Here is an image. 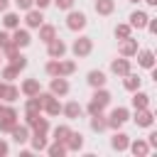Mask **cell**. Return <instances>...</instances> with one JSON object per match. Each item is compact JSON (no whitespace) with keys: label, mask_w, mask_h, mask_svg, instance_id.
I'll return each mask as SVG.
<instances>
[{"label":"cell","mask_w":157,"mask_h":157,"mask_svg":"<svg viewBox=\"0 0 157 157\" xmlns=\"http://www.w3.org/2000/svg\"><path fill=\"white\" fill-rule=\"evenodd\" d=\"M113 145L120 150V147H125V135H115V140H113Z\"/></svg>","instance_id":"cell-13"},{"label":"cell","mask_w":157,"mask_h":157,"mask_svg":"<svg viewBox=\"0 0 157 157\" xmlns=\"http://www.w3.org/2000/svg\"><path fill=\"white\" fill-rule=\"evenodd\" d=\"M66 113H69V115H76V113H78V105H76V103H71V105L66 108Z\"/></svg>","instance_id":"cell-20"},{"label":"cell","mask_w":157,"mask_h":157,"mask_svg":"<svg viewBox=\"0 0 157 157\" xmlns=\"http://www.w3.org/2000/svg\"><path fill=\"white\" fill-rule=\"evenodd\" d=\"M34 2H37V5H39V7H44V5H47V2H49V0H34Z\"/></svg>","instance_id":"cell-26"},{"label":"cell","mask_w":157,"mask_h":157,"mask_svg":"<svg viewBox=\"0 0 157 157\" xmlns=\"http://www.w3.org/2000/svg\"><path fill=\"white\" fill-rule=\"evenodd\" d=\"M96 10L105 15V12H110V10H113V2H110V0H98V2H96Z\"/></svg>","instance_id":"cell-7"},{"label":"cell","mask_w":157,"mask_h":157,"mask_svg":"<svg viewBox=\"0 0 157 157\" xmlns=\"http://www.w3.org/2000/svg\"><path fill=\"white\" fill-rule=\"evenodd\" d=\"M113 71L115 74H128V61H123V59L120 61H113Z\"/></svg>","instance_id":"cell-10"},{"label":"cell","mask_w":157,"mask_h":157,"mask_svg":"<svg viewBox=\"0 0 157 157\" xmlns=\"http://www.w3.org/2000/svg\"><path fill=\"white\" fill-rule=\"evenodd\" d=\"M52 88H54L56 93H66V88H69V86H66V81H61V78H59V81H54V83H52Z\"/></svg>","instance_id":"cell-11"},{"label":"cell","mask_w":157,"mask_h":157,"mask_svg":"<svg viewBox=\"0 0 157 157\" xmlns=\"http://www.w3.org/2000/svg\"><path fill=\"white\" fill-rule=\"evenodd\" d=\"M2 91H5V88H2V86H0V93H2Z\"/></svg>","instance_id":"cell-29"},{"label":"cell","mask_w":157,"mask_h":157,"mask_svg":"<svg viewBox=\"0 0 157 157\" xmlns=\"http://www.w3.org/2000/svg\"><path fill=\"white\" fill-rule=\"evenodd\" d=\"M115 34H120V37H128V27H118V29H115Z\"/></svg>","instance_id":"cell-22"},{"label":"cell","mask_w":157,"mask_h":157,"mask_svg":"<svg viewBox=\"0 0 157 157\" xmlns=\"http://www.w3.org/2000/svg\"><path fill=\"white\" fill-rule=\"evenodd\" d=\"M130 20H132L135 27H145V25H147V15H145V12H132Z\"/></svg>","instance_id":"cell-2"},{"label":"cell","mask_w":157,"mask_h":157,"mask_svg":"<svg viewBox=\"0 0 157 157\" xmlns=\"http://www.w3.org/2000/svg\"><path fill=\"white\" fill-rule=\"evenodd\" d=\"M25 88H27V91H29V93H32V91H37V83H34V81H29V83H27V86H25Z\"/></svg>","instance_id":"cell-23"},{"label":"cell","mask_w":157,"mask_h":157,"mask_svg":"<svg viewBox=\"0 0 157 157\" xmlns=\"http://www.w3.org/2000/svg\"><path fill=\"white\" fill-rule=\"evenodd\" d=\"M52 34H54V29H52V27H44V29H42V37H44L47 42H52Z\"/></svg>","instance_id":"cell-15"},{"label":"cell","mask_w":157,"mask_h":157,"mask_svg":"<svg viewBox=\"0 0 157 157\" xmlns=\"http://www.w3.org/2000/svg\"><path fill=\"white\" fill-rule=\"evenodd\" d=\"M12 39H15V44H20V47H25V44L29 42V34H27V32H20V29H17Z\"/></svg>","instance_id":"cell-5"},{"label":"cell","mask_w":157,"mask_h":157,"mask_svg":"<svg viewBox=\"0 0 157 157\" xmlns=\"http://www.w3.org/2000/svg\"><path fill=\"white\" fill-rule=\"evenodd\" d=\"M140 125H150V113H140Z\"/></svg>","instance_id":"cell-19"},{"label":"cell","mask_w":157,"mask_h":157,"mask_svg":"<svg viewBox=\"0 0 157 157\" xmlns=\"http://www.w3.org/2000/svg\"><path fill=\"white\" fill-rule=\"evenodd\" d=\"M88 81H91L93 86H103V83H105V76H103L101 71H91V74H88Z\"/></svg>","instance_id":"cell-4"},{"label":"cell","mask_w":157,"mask_h":157,"mask_svg":"<svg viewBox=\"0 0 157 157\" xmlns=\"http://www.w3.org/2000/svg\"><path fill=\"white\" fill-rule=\"evenodd\" d=\"M123 52H125V54H132V52H135V42H125V44H123Z\"/></svg>","instance_id":"cell-16"},{"label":"cell","mask_w":157,"mask_h":157,"mask_svg":"<svg viewBox=\"0 0 157 157\" xmlns=\"http://www.w3.org/2000/svg\"><path fill=\"white\" fill-rule=\"evenodd\" d=\"M49 54H52V56H61V54H64V44H61V42H52Z\"/></svg>","instance_id":"cell-9"},{"label":"cell","mask_w":157,"mask_h":157,"mask_svg":"<svg viewBox=\"0 0 157 157\" xmlns=\"http://www.w3.org/2000/svg\"><path fill=\"white\" fill-rule=\"evenodd\" d=\"M125 118H128V113H125L123 108H118V110H113V120H110V123H113V125H120Z\"/></svg>","instance_id":"cell-6"},{"label":"cell","mask_w":157,"mask_h":157,"mask_svg":"<svg viewBox=\"0 0 157 157\" xmlns=\"http://www.w3.org/2000/svg\"><path fill=\"white\" fill-rule=\"evenodd\" d=\"M7 7V0H0V10H5Z\"/></svg>","instance_id":"cell-27"},{"label":"cell","mask_w":157,"mask_h":157,"mask_svg":"<svg viewBox=\"0 0 157 157\" xmlns=\"http://www.w3.org/2000/svg\"><path fill=\"white\" fill-rule=\"evenodd\" d=\"M145 98H147V96H142V93H140V96H135V105H140V108H142V105L147 103Z\"/></svg>","instance_id":"cell-18"},{"label":"cell","mask_w":157,"mask_h":157,"mask_svg":"<svg viewBox=\"0 0 157 157\" xmlns=\"http://www.w3.org/2000/svg\"><path fill=\"white\" fill-rule=\"evenodd\" d=\"M5 25H7V27H15V25H17V15H7V17H5Z\"/></svg>","instance_id":"cell-14"},{"label":"cell","mask_w":157,"mask_h":157,"mask_svg":"<svg viewBox=\"0 0 157 157\" xmlns=\"http://www.w3.org/2000/svg\"><path fill=\"white\" fill-rule=\"evenodd\" d=\"M17 5H20V7H29V5H32V0H17Z\"/></svg>","instance_id":"cell-25"},{"label":"cell","mask_w":157,"mask_h":157,"mask_svg":"<svg viewBox=\"0 0 157 157\" xmlns=\"http://www.w3.org/2000/svg\"><path fill=\"white\" fill-rule=\"evenodd\" d=\"M27 22H29V27H39L42 25V15L39 12H29L27 15Z\"/></svg>","instance_id":"cell-8"},{"label":"cell","mask_w":157,"mask_h":157,"mask_svg":"<svg viewBox=\"0 0 157 157\" xmlns=\"http://www.w3.org/2000/svg\"><path fill=\"white\" fill-rule=\"evenodd\" d=\"M88 49H91V42H88V39H78V42L74 44V52H76V54H88Z\"/></svg>","instance_id":"cell-3"},{"label":"cell","mask_w":157,"mask_h":157,"mask_svg":"<svg viewBox=\"0 0 157 157\" xmlns=\"http://www.w3.org/2000/svg\"><path fill=\"white\" fill-rule=\"evenodd\" d=\"M125 83H128V88H135V86H140V78H135V76H130V78H128Z\"/></svg>","instance_id":"cell-17"},{"label":"cell","mask_w":157,"mask_h":157,"mask_svg":"<svg viewBox=\"0 0 157 157\" xmlns=\"http://www.w3.org/2000/svg\"><path fill=\"white\" fill-rule=\"evenodd\" d=\"M140 64H142V66H152V54H150V52H142V54H140Z\"/></svg>","instance_id":"cell-12"},{"label":"cell","mask_w":157,"mask_h":157,"mask_svg":"<svg viewBox=\"0 0 157 157\" xmlns=\"http://www.w3.org/2000/svg\"><path fill=\"white\" fill-rule=\"evenodd\" d=\"M103 125H105V123H103V120H98V118H96V120H93V128H96V130H101V128H103Z\"/></svg>","instance_id":"cell-24"},{"label":"cell","mask_w":157,"mask_h":157,"mask_svg":"<svg viewBox=\"0 0 157 157\" xmlns=\"http://www.w3.org/2000/svg\"><path fill=\"white\" fill-rule=\"evenodd\" d=\"M71 2H74V0H56V5H59V7H64V10H66V7H71Z\"/></svg>","instance_id":"cell-21"},{"label":"cell","mask_w":157,"mask_h":157,"mask_svg":"<svg viewBox=\"0 0 157 157\" xmlns=\"http://www.w3.org/2000/svg\"><path fill=\"white\" fill-rule=\"evenodd\" d=\"M83 25H86V17H83L81 12H71V15H69V27H71V29H81Z\"/></svg>","instance_id":"cell-1"},{"label":"cell","mask_w":157,"mask_h":157,"mask_svg":"<svg viewBox=\"0 0 157 157\" xmlns=\"http://www.w3.org/2000/svg\"><path fill=\"white\" fill-rule=\"evenodd\" d=\"M147 2H150V5H155V2H157V0H147Z\"/></svg>","instance_id":"cell-28"}]
</instances>
